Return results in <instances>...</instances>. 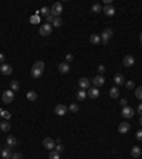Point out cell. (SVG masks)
Returning a JSON list of instances; mask_svg holds the SVG:
<instances>
[{"label": "cell", "mask_w": 142, "mask_h": 159, "mask_svg": "<svg viewBox=\"0 0 142 159\" xmlns=\"http://www.w3.org/2000/svg\"><path fill=\"white\" fill-rule=\"evenodd\" d=\"M1 100L4 104H12L14 101V92L12 89H6L3 91V95H1Z\"/></svg>", "instance_id": "6da1fadb"}, {"label": "cell", "mask_w": 142, "mask_h": 159, "mask_svg": "<svg viewBox=\"0 0 142 159\" xmlns=\"http://www.w3.org/2000/svg\"><path fill=\"white\" fill-rule=\"evenodd\" d=\"M61 12H63V4L60 1H55L50 9V14H53L54 17H60Z\"/></svg>", "instance_id": "7a4b0ae2"}, {"label": "cell", "mask_w": 142, "mask_h": 159, "mask_svg": "<svg viewBox=\"0 0 142 159\" xmlns=\"http://www.w3.org/2000/svg\"><path fill=\"white\" fill-rule=\"evenodd\" d=\"M112 35H114V30L108 27V29H105V30L101 33V41H102L104 44H106V43L112 38Z\"/></svg>", "instance_id": "3957f363"}, {"label": "cell", "mask_w": 142, "mask_h": 159, "mask_svg": "<svg viewBox=\"0 0 142 159\" xmlns=\"http://www.w3.org/2000/svg\"><path fill=\"white\" fill-rule=\"evenodd\" d=\"M40 35H43V37H47V35L51 34V31H53V26L51 24H48V23H44L41 27H40Z\"/></svg>", "instance_id": "277c9868"}, {"label": "cell", "mask_w": 142, "mask_h": 159, "mask_svg": "<svg viewBox=\"0 0 142 159\" xmlns=\"http://www.w3.org/2000/svg\"><path fill=\"white\" fill-rule=\"evenodd\" d=\"M67 111H68V106H66L64 104H58V105H55V108H54V112L58 117H64L67 114Z\"/></svg>", "instance_id": "5b68a950"}, {"label": "cell", "mask_w": 142, "mask_h": 159, "mask_svg": "<svg viewBox=\"0 0 142 159\" xmlns=\"http://www.w3.org/2000/svg\"><path fill=\"white\" fill-rule=\"evenodd\" d=\"M122 117H124L125 119H129V118H132L134 115H135V111H134V108H131V106H124L122 108Z\"/></svg>", "instance_id": "8992f818"}, {"label": "cell", "mask_w": 142, "mask_h": 159, "mask_svg": "<svg viewBox=\"0 0 142 159\" xmlns=\"http://www.w3.org/2000/svg\"><path fill=\"white\" fill-rule=\"evenodd\" d=\"M92 84H94V87H101V85H104L105 84V77L104 75H101V74H98V75H95L94 78H92Z\"/></svg>", "instance_id": "52a82bcc"}, {"label": "cell", "mask_w": 142, "mask_h": 159, "mask_svg": "<svg viewBox=\"0 0 142 159\" xmlns=\"http://www.w3.org/2000/svg\"><path fill=\"white\" fill-rule=\"evenodd\" d=\"M102 12H104V14H105L106 17H112V16H115V7L112 6V4H106L102 7Z\"/></svg>", "instance_id": "ba28073f"}, {"label": "cell", "mask_w": 142, "mask_h": 159, "mask_svg": "<svg viewBox=\"0 0 142 159\" xmlns=\"http://www.w3.org/2000/svg\"><path fill=\"white\" fill-rule=\"evenodd\" d=\"M43 146H44L46 149H48V151H53L54 148H55V142H54V139H51L50 136H47V138L43 139Z\"/></svg>", "instance_id": "9c48e42d"}, {"label": "cell", "mask_w": 142, "mask_h": 159, "mask_svg": "<svg viewBox=\"0 0 142 159\" xmlns=\"http://www.w3.org/2000/svg\"><path fill=\"white\" fill-rule=\"evenodd\" d=\"M78 85H80V88L81 89H88L89 85H91V80L85 78V77H83V78L78 80Z\"/></svg>", "instance_id": "30bf717a"}, {"label": "cell", "mask_w": 142, "mask_h": 159, "mask_svg": "<svg viewBox=\"0 0 142 159\" xmlns=\"http://www.w3.org/2000/svg\"><path fill=\"white\" fill-rule=\"evenodd\" d=\"M87 95H88L91 100H95V98H98V97H100V89L97 88V87H89Z\"/></svg>", "instance_id": "8fae6325"}, {"label": "cell", "mask_w": 142, "mask_h": 159, "mask_svg": "<svg viewBox=\"0 0 142 159\" xmlns=\"http://www.w3.org/2000/svg\"><path fill=\"white\" fill-rule=\"evenodd\" d=\"M0 72H1L3 75H10V74L13 72V67H12L10 64H1V66H0Z\"/></svg>", "instance_id": "7c38bea8"}, {"label": "cell", "mask_w": 142, "mask_h": 159, "mask_svg": "<svg viewBox=\"0 0 142 159\" xmlns=\"http://www.w3.org/2000/svg\"><path fill=\"white\" fill-rule=\"evenodd\" d=\"M122 64H124L126 68H129V67H132L135 64V58L132 55H125L124 60H122Z\"/></svg>", "instance_id": "4fadbf2b"}, {"label": "cell", "mask_w": 142, "mask_h": 159, "mask_svg": "<svg viewBox=\"0 0 142 159\" xmlns=\"http://www.w3.org/2000/svg\"><path fill=\"white\" fill-rule=\"evenodd\" d=\"M58 71L61 72V74H67V72H70V64L68 63H60L58 64Z\"/></svg>", "instance_id": "5bb4252c"}, {"label": "cell", "mask_w": 142, "mask_h": 159, "mask_svg": "<svg viewBox=\"0 0 142 159\" xmlns=\"http://www.w3.org/2000/svg\"><path fill=\"white\" fill-rule=\"evenodd\" d=\"M129 128H131V125L128 124L126 121H125V122H121V124L118 125V132H119V134H126V132L129 131Z\"/></svg>", "instance_id": "9a60e30c"}, {"label": "cell", "mask_w": 142, "mask_h": 159, "mask_svg": "<svg viewBox=\"0 0 142 159\" xmlns=\"http://www.w3.org/2000/svg\"><path fill=\"white\" fill-rule=\"evenodd\" d=\"M0 155H1V158L3 159H10L12 158V155H13V154H12V148L7 146V148L1 149V151H0Z\"/></svg>", "instance_id": "2e32d148"}, {"label": "cell", "mask_w": 142, "mask_h": 159, "mask_svg": "<svg viewBox=\"0 0 142 159\" xmlns=\"http://www.w3.org/2000/svg\"><path fill=\"white\" fill-rule=\"evenodd\" d=\"M43 72H44V70L37 68V67L33 66V68H31V77H33V78H40V77L43 75Z\"/></svg>", "instance_id": "e0dca14e"}, {"label": "cell", "mask_w": 142, "mask_h": 159, "mask_svg": "<svg viewBox=\"0 0 142 159\" xmlns=\"http://www.w3.org/2000/svg\"><path fill=\"white\" fill-rule=\"evenodd\" d=\"M141 154H142V151L139 146H132V148H131V155H132V158H139Z\"/></svg>", "instance_id": "ac0fdd59"}, {"label": "cell", "mask_w": 142, "mask_h": 159, "mask_svg": "<svg viewBox=\"0 0 142 159\" xmlns=\"http://www.w3.org/2000/svg\"><path fill=\"white\" fill-rule=\"evenodd\" d=\"M114 83L117 84V85H122L125 84V78L122 74H115V77H114Z\"/></svg>", "instance_id": "d6986e66"}, {"label": "cell", "mask_w": 142, "mask_h": 159, "mask_svg": "<svg viewBox=\"0 0 142 159\" xmlns=\"http://www.w3.org/2000/svg\"><path fill=\"white\" fill-rule=\"evenodd\" d=\"M89 41H91L94 46H98V44L101 43V35H98V34H91V35H89Z\"/></svg>", "instance_id": "ffe728a7"}, {"label": "cell", "mask_w": 142, "mask_h": 159, "mask_svg": "<svg viewBox=\"0 0 142 159\" xmlns=\"http://www.w3.org/2000/svg\"><path fill=\"white\" fill-rule=\"evenodd\" d=\"M109 97L114 98V100H117L119 97V89H118V87H112V88L109 89Z\"/></svg>", "instance_id": "44dd1931"}, {"label": "cell", "mask_w": 142, "mask_h": 159, "mask_svg": "<svg viewBox=\"0 0 142 159\" xmlns=\"http://www.w3.org/2000/svg\"><path fill=\"white\" fill-rule=\"evenodd\" d=\"M87 97H88V95H87V91H85V89H80V91L77 92V100H78V101H84Z\"/></svg>", "instance_id": "7402d4cb"}, {"label": "cell", "mask_w": 142, "mask_h": 159, "mask_svg": "<svg viewBox=\"0 0 142 159\" xmlns=\"http://www.w3.org/2000/svg\"><path fill=\"white\" fill-rule=\"evenodd\" d=\"M6 142H7V146H9V148H13V146L17 145V139H16L13 135H12V136H7V141Z\"/></svg>", "instance_id": "603a6c76"}, {"label": "cell", "mask_w": 142, "mask_h": 159, "mask_svg": "<svg viewBox=\"0 0 142 159\" xmlns=\"http://www.w3.org/2000/svg\"><path fill=\"white\" fill-rule=\"evenodd\" d=\"M10 128H12V125L9 124L7 121H1V122H0V129H1L3 132H7V131H10Z\"/></svg>", "instance_id": "cb8c5ba5"}, {"label": "cell", "mask_w": 142, "mask_h": 159, "mask_svg": "<svg viewBox=\"0 0 142 159\" xmlns=\"http://www.w3.org/2000/svg\"><path fill=\"white\" fill-rule=\"evenodd\" d=\"M0 118H4V119H7V121H9V119L12 118V114H10L9 111H6V109H1V108H0Z\"/></svg>", "instance_id": "d4e9b609"}, {"label": "cell", "mask_w": 142, "mask_h": 159, "mask_svg": "<svg viewBox=\"0 0 142 159\" xmlns=\"http://www.w3.org/2000/svg\"><path fill=\"white\" fill-rule=\"evenodd\" d=\"M91 12L92 13H100V12H102V6L100 3H95V4L91 6Z\"/></svg>", "instance_id": "484cf974"}, {"label": "cell", "mask_w": 142, "mask_h": 159, "mask_svg": "<svg viewBox=\"0 0 142 159\" xmlns=\"http://www.w3.org/2000/svg\"><path fill=\"white\" fill-rule=\"evenodd\" d=\"M26 98H27L29 101H36V100H37V92H36V91H29L27 95H26Z\"/></svg>", "instance_id": "4316f807"}, {"label": "cell", "mask_w": 142, "mask_h": 159, "mask_svg": "<svg viewBox=\"0 0 142 159\" xmlns=\"http://www.w3.org/2000/svg\"><path fill=\"white\" fill-rule=\"evenodd\" d=\"M10 88H12V91H13V92H16V91H18V89H20V84H18L17 80H13V81L10 83Z\"/></svg>", "instance_id": "83f0119b"}, {"label": "cell", "mask_w": 142, "mask_h": 159, "mask_svg": "<svg viewBox=\"0 0 142 159\" xmlns=\"http://www.w3.org/2000/svg\"><path fill=\"white\" fill-rule=\"evenodd\" d=\"M48 159H60V154H58L57 151H50Z\"/></svg>", "instance_id": "f1b7e54d"}, {"label": "cell", "mask_w": 142, "mask_h": 159, "mask_svg": "<svg viewBox=\"0 0 142 159\" xmlns=\"http://www.w3.org/2000/svg\"><path fill=\"white\" fill-rule=\"evenodd\" d=\"M61 24H63V20H61V17H55L51 26H53V27H60Z\"/></svg>", "instance_id": "f546056e"}, {"label": "cell", "mask_w": 142, "mask_h": 159, "mask_svg": "<svg viewBox=\"0 0 142 159\" xmlns=\"http://www.w3.org/2000/svg\"><path fill=\"white\" fill-rule=\"evenodd\" d=\"M124 85L126 87V89H132V88H135V83H134V81H131V80L125 81V84H124Z\"/></svg>", "instance_id": "4dcf8cb0"}, {"label": "cell", "mask_w": 142, "mask_h": 159, "mask_svg": "<svg viewBox=\"0 0 142 159\" xmlns=\"http://www.w3.org/2000/svg\"><path fill=\"white\" fill-rule=\"evenodd\" d=\"M135 97H137L138 100H141V101H142V85L135 89Z\"/></svg>", "instance_id": "1f68e13d"}, {"label": "cell", "mask_w": 142, "mask_h": 159, "mask_svg": "<svg viewBox=\"0 0 142 159\" xmlns=\"http://www.w3.org/2000/svg\"><path fill=\"white\" fill-rule=\"evenodd\" d=\"M40 13H41V14H43L44 17H47V16L50 14V9H48L47 6H44V7H43V9L40 10Z\"/></svg>", "instance_id": "d6a6232c"}, {"label": "cell", "mask_w": 142, "mask_h": 159, "mask_svg": "<svg viewBox=\"0 0 142 159\" xmlns=\"http://www.w3.org/2000/svg\"><path fill=\"white\" fill-rule=\"evenodd\" d=\"M78 109H80L78 104H70V106H68V111H71V112H78Z\"/></svg>", "instance_id": "836d02e7"}, {"label": "cell", "mask_w": 142, "mask_h": 159, "mask_svg": "<svg viewBox=\"0 0 142 159\" xmlns=\"http://www.w3.org/2000/svg\"><path fill=\"white\" fill-rule=\"evenodd\" d=\"M30 23H31V24H37V23H40V17H38L37 14H36V16H31V17H30Z\"/></svg>", "instance_id": "e575fe53"}, {"label": "cell", "mask_w": 142, "mask_h": 159, "mask_svg": "<svg viewBox=\"0 0 142 159\" xmlns=\"http://www.w3.org/2000/svg\"><path fill=\"white\" fill-rule=\"evenodd\" d=\"M54 149H55V151H57V152H58V154H61V152H63V151H64V146H63V145H61V143H57V145H55V148H54Z\"/></svg>", "instance_id": "d590c367"}, {"label": "cell", "mask_w": 142, "mask_h": 159, "mask_svg": "<svg viewBox=\"0 0 142 159\" xmlns=\"http://www.w3.org/2000/svg\"><path fill=\"white\" fill-rule=\"evenodd\" d=\"M23 158V155L20 154V152H14L13 155H12V159H21Z\"/></svg>", "instance_id": "8d00e7d4"}, {"label": "cell", "mask_w": 142, "mask_h": 159, "mask_svg": "<svg viewBox=\"0 0 142 159\" xmlns=\"http://www.w3.org/2000/svg\"><path fill=\"white\" fill-rule=\"evenodd\" d=\"M97 70H98V72H100V74H101V75H102V74H104V72H105V67H104V66H102V64H100V66H98V68H97Z\"/></svg>", "instance_id": "74e56055"}, {"label": "cell", "mask_w": 142, "mask_h": 159, "mask_svg": "<svg viewBox=\"0 0 142 159\" xmlns=\"http://www.w3.org/2000/svg\"><path fill=\"white\" fill-rule=\"evenodd\" d=\"M54 18H55V17H54L53 14H48V16L46 17V20H47V23H48V24H51V23L54 21Z\"/></svg>", "instance_id": "f35d334b"}, {"label": "cell", "mask_w": 142, "mask_h": 159, "mask_svg": "<svg viewBox=\"0 0 142 159\" xmlns=\"http://www.w3.org/2000/svg\"><path fill=\"white\" fill-rule=\"evenodd\" d=\"M72 60H74L72 54H67V55H66V63H68V64H70V63L72 61Z\"/></svg>", "instance_id": "ab89813d"}, {"label": "cell", "mask_w": 142, "mask_h": 159, "mask_svg": "<svg viewBox=\"0 0 142 159\" xmlns=\"http://www.w3.org/2000/svg\"><path fill=\"white\" fill-rule=\"evenodd\" d=\"M135 138H137L138 141H142V129H141V131H138V132L135 134Z\"/></svg>", "instance_id": "60d3db41"}, {"label": "cell", "mask_w": 142, "mask_h": 159, "mask_svg": "<svg viewBox=\"0 0 142 159\" xmlns=\"http://www.w3.org/2000/svg\"><path fill=\"white\" fill-rule=\"evenodd\" d=\"M119 104H121V106H122V108H124V106H126V104H128V101H126V100H125V98H122V100H121V101H119Z\"/></svg>", "instance_id": "b9f144b4"}, {"label": "cell", "mask_w": 142, "mask_h": 159, "mask_svg": "<svg viewBox=\"0 0 142 159\" xmlns=\"http://www.w3.org/2000/svg\"><path fill=\"white\" fill-rule=\"evenodd\" d=\"M4 58H6V57H4V54L0 53V66H1V64H4Z\"/></svg>", "instance_id": "7bdbcfd3"}, {"label": "cell", "mask_w": 142, "mask_h": 159, "mask_svg": "<svg viewBox=\"0 0 142 159\" xmlns=\"http://www.w3.org/2000/svg\"><path fill=\"white\" fill-rule=\"evenodd\" d=\"M138 112H139V114H142V102L138 105Z\"/></svg>", "instance_id": "ee69618b"}, {"label": "cell", "mask_w": 142, "mask_h": 159, "mask_svg": "<svg viewBox=\"0 0 142 159\" xmlns=\"http://www.w3.org/2000/svg\"><path fill=\"white\" fill-rule=\"evenodd\" d=\"M54 142H55V143H61V138H57Z\"/></svg>", "instance_id": "f6af8a7d"}, {"label": "cell", "mask_w": 142, "mask_h": 159, "mask_svg": "<svg viewBox=\"0 0 142 159\" xmlns=\"http://www.w3.org/2000/svg\"><path fill=\"white\" fill-rule=\"evenodd\" d=\"M139 43H141V44H142V33H141V34H139Z\"/></svg>", "instance_id": "bcb514c9"}, {"label": "cell", "mask_w": 142, "mask_h": 159, "mask_svg": "<svg viewBox=\"0 0 142 159\" xmlns=\"http://www.w3.org/2000/svg\"><path fill=\"white\" fill-rule=\"evenodd\" d=\"M139 122H141V125H142V117H141V119H139Z\"/></svg>", "instance_id": "7dc6e473"}, {"label": "cell", "mask_w": 142, "mask_h": 159, "mask_svg": "<svg viewBox=\"0 0 142 159\" xmlns=\"http://www.w3.org/2000/svg\"><path fill=\"white\" fill-rule=\"evenodd\" d=\"M0 151H1V146H0Z\"/></svg>", "instance_id": "c3c4849f"}]
</instances>
